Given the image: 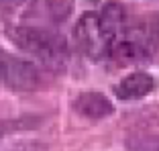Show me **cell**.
I'll return each instance as SVG.
<instances>
[{
	"instance_id": "cell-1",
	"label": "cell",
	"mask_w": 159,
	"mask_h": 151,
	"mask_svg": "<svg viewBox=\"0 0 159 151\" xmlns=\"http://www.w3.org/2000/svg\"><path fill=\"white\" fill-rule=\"evenodd\" d=\"M14 43L43 63H57L66 57V41L53 29L41 25H20L12 33Z\"/></svg>"
},
{
	"instance_id": "cell-2",
	"label": "cell",
	"mask_w": 159,
	"mask_h": 151,
	"mask_svg": "<svg viewBox=\"0 0 159 151\" xmlns=\"http://www.w3.org/2000/svg\"><path fill=\"white\" fill-rule=\"evenodd\" d=\"M159 47V16L147 14L141 16L135 23L125 25L120 39L114 43L112 51L120 53L129 59H139L155 53Z\"/></svg>"
},
{
	"instance_id": "cell-3",
	"label": "cell",
	"mask_w": 159,
	"mask_h": 151,
	"mask_svg": "<svg viewBox=\"0 0 159 151\" xmlns=\"http://www.w3.org/2000/svg\"><path fill=\"white\" fill-rule=\"evenodd\" d=\"M74 41L75 47L90 59H102L114 49V41L102 27L98 12H84L80 16L74 27Z\"/></svg>"
},
{
	"instance_id": "cell-4",
	"label": "cell",
	"mask_w": 159,
	"mask_h": 151,
	"mask_svg": "<svg viewBox=\"0 0 159 151\" xmlns=\"http://www.w3.org/2000/svg\"><path fill=\"white\" fill-rule=\"evenodd\" d=\"M2 78L14 90H35L41 84V71L35 63L20 57L4 55L2 62Z\"/></svg>"
},
{
	"instance_id": "cell-5",
	"label": "cell",
	"mask_w": 159,
	"mask_h": 151,
	"mask_svg": "<svg viewBox=\"0 0 159 151\" xmlns=\"http://www.w3.org/2000/svg\"><path fill=\"white\" fill-rule=\"evenodd\" d=\"M155 88V80L145 71H135V74L122 78L114 88V94L120 100H137L151 94Z\"/></svg>"
},
{
	"instance_id": "cell-6",
	"label": "cell",
	"mask_w": 159,
	"mask_h": 151,
	"mask_svg": "<svg viewBox=\"0 0 159 151\" xmlns=\"http://www.w3.org/2000/svg\"><path fill=\"white\" fill-rule=\"evenodd\" d=\"M74 108L86 118H104L112 114V104L100 92H84L74 102Z\"/></svg>"
},
{
	"instance_id": "cell-7",
	"label": "cell",
	"mask_w": 159,
	"mask_h": 151,
	"mask_svg": "<svg viewBox=\"0 0 159 151\" xmlns=\"http://www.w3.org/2000/svg\"><path fill=\"white\" fill-rule=\"evenodd\" d=\"M23 2L25 0H0V10H2V12H12V10H16Z\"/></svg>"
},
{
	"instance_id": "cell-8",
	"label": "cell",
	"mask_w": 159,
	"mask_h": 151,
	"mask_svg": "<svg viewBox=\"0 0 159 151\" xmlns=\"http://www.w3.org/2000/svg\"><path fill=\"white\" fill-rule=\"evenodd\" d=\"M2 62H4V53L0 51V78H2Z\"/></svg>"
}]
</instances>
